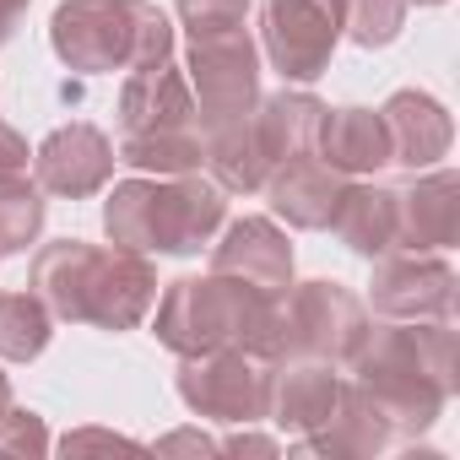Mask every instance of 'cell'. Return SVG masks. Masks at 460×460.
<instances>
[{
	"mask_svg": "<svg viewBox=\"0 0 460 460\" xmlns=\"http://www.w3.org/2000/svg\"><path fill=\"white\" fill-rule=\"evenodd\" d=\"M33 293L60 320H82V325H103V331H130L152 309L157 277L146 271V261L136 250H93V244L66 239V244H49L39 255Z\"/></svg>",
	"mask_w": 460,
	"mask_h": 460,
	"instance_id": "obj_1",
	"label": "cell"
},
{
	"mask_svg": "<svg viewBox=\"0 0 460 460\" xmlns=\"http://www.w3.org/2000/svg\"><path fill=\"white\" fill-rule=\"evenodd\" d=\"M368 401L390 417V428H428L449 395V368H455V336L444 325L428 331H385L374 347L352 358Z\"/></svg>",
	"mask_w": 460,
	"mask_h": 460,
	"instance_id": "obj_2",
	"label": "cell"
},
{
	"mask_svg": "<svg viewBox=\"0 0 460 460\" xmlns=\"http://www.w3.org/2000/svg\"><path fill=\"white\" fill-rule=\"evenodd\" d=\"M173 49V28L146 0H66L55 12V55L76 71H136Z\"/></svg>",
	"mask_w": 460,
	"mask_h": 460,
	"instance_id": "obj_3",
	"label": "cell"
},
{
	"mask_svg": "<svg viewBox=\"0 0 460 460\" xmlns=\"http://www.w3.org/2000/svg\"><path fill=\"white\" fill-rule=\"evenodd\" d=\"M109 239L119 250H163V255H195L211 227L222 222V190L206 179H173L168 184H119L109 195Z\"/></svg>",
	"mask_w": 460,
	"mask_h": 460,
	"instance_id": "obj_4",
	"label": "cell"
},
{
	"mask_svg": "<svg viewBox=\"0 0 460 460\" xmlns=\"http://www.w3.org/2000/svg\"><path fill=\"white\" fill-rule=\"evenodd\" d=\"M266 325H271V298L234 277H217V271L206 282H195V277L173 282L157 304V336H163V347H173L184 358L222 352V347L261 352Z\"/></svg>",
	"mask_w": 460,
	"mask_h": 460,
	"instance_id": "obj_5",
	"label": "cell"
},
{
	"mask_svg": "<svg viewBox=\"0 0 460 460\" xmlns=\"http://www.w3.org/2000/svg\"><path fill=\"white\" fill-rule=\"evenodd\" d=\"M368 341V320H363V304L336 288V282H309L288 298V309L277 314L271 309V325H266V341L261 352L266 358H314V363H352Z\"/></svg>",
	"mask_w": 460,
	"mask_h": 460,
	"instance_id": "obj_6",
	"label": "cell"
},
{
	"mask_svg": "<svg viewBox=\"0 0 460 460\" xmlns=\"http://www.w3.org/2000/svg\"><path fill=\"white\" fill-rule=\"evenodd\" d=\"M190 82H195V119L206 130L244 119L255 109V44L244 39V28L195 39Z\"/></svg>",
	"mask_w": 460,
	"mask_h": 460,
	"instance_id": "obj_7",
	"label": "cell"
},
{
	"mask_svg": "<svg viewBox=\"0 0 460 460\" xmlns=\"http://www.w3.org/2000/svg\"><path fill=\"white\" fill-rule=\"evenodd\" d=\"M179 395L190 411L217 417V422H255L266 417L271 401V374H261L244 347H222V352H200L179 368Z\"/></svg>",
	"mask_w": 460,
	"mask_h": 460,
	"instance_id": "obj_8",
	"label": "cell"
},
{
	"mask_svg": "<svg viewBox=\"0 0 460 460\" xmlns=\"http://www.w3.org/2000/svg\"><path fill=\"white\" fill-rule=\"evenodd\" d=\"M341 39V0H266V55L288 82H314Z\"/></svg>",
	"mask_w": 460,
	"mask_h": 460,
	"instance_id": "obj_9",
	"label": "cell"
},
{
	"mask_svg": "<svg viewBox=\"0 0 460 460\" xmlns=\"http://www.w3.org/2000/svg\"><path fill=\"white\" fill-rule=\"evenodd\" d=\"M211 271L217 277H234V282H244V288H255L266 298H277L288 288V277H293V250H288V239L277 234L271 222L250 217V222L227 227V239L211 255Z\"/></svg>",
	"mask_w": 460,
	"mask_h": 460,
	"instance_id": "obj_10",
	"label": "cell"
},
{
	"mask_svg": "<svg viewBox=\"0 0 460 460\" xmlns=\"http://www.w3.org/2000/svg\"><path fill=\"white\" fill-rule=\"evenodd\" d=\"M114 173V146L93 125H66L39 146V190L49 195H93Z\"/></svg>",
	"mask_w": 460,
	"mask_h": 460,
	"instance_id": "obj_11",
	"label": "cell"
},
{
	"mask_svg": "<svg viewBox=\"0 0 460 460\" xmlns=\"http://www.w3.org/2000/svg\"><path fill=\"white\" fill-rule=\"evenodd\" d=\"M179 125H195L190 82L168 60L136 66L125 93H119V130L125 136H146V130H179Z\"/></svg>",
	"mask_w": 460,
	"mask_h": 460,
	"instance_id": "obj_12",
	"label": "cell"
},
{
	"mask_svg": "<svg viewBox=\"0 0 460 460\" xmlns=\"http://www.w3.org/2000/svg\"><path fill=\"white\" fill-rule=\"evenodd\" d=\"M374 309L390 320H449L455 271L438 261H390L374 277Z\"/></svg>",
	"mask_w": 460,
	"mask_h": 460,
	"instance_id": "obj_13",
	"label": "cell"
},
{
	"mask_svg": "<svg viewBox=\"0 0 460 460\" xmlns=\"http://www.w3.org/2000/svg\"><path fill=\"white\" fill-rule=\"evenodd\" d=\"M266 190H271V206L293 227H331V211H336V200H341L347 184H341V173L331 163L298 152V157H288V163L271 168Z\"/></svg>",
	"mask_w": 460,
	"mask_h": 460,
	"instance_id": "obj_14",
	"label": "cell"
},
{
	"mask_svg": "<svg viewBox=\"0 0 460 460\" xmlns=\"http://www.w3.org/2000/svg\"><path fill=\"white\" fill-rule=\"evenodd\" d=\"M385 141H390V163H406V168H428L433 157L449 152V119L433 98L422 93H395L385 103Z\"/></svg>",
	"mask_w": 460,
	"mask_h": 460,
	"instance_id": "obj_15",
	"label": "cell"
},
{
	"mask_svg": "<svg viewBox=\"0 0 460 460\" xmlns=\"http://www.w3.org/2000/svg\"><path fill=\"white\" fill-rule=\"evenodd\" d=\"M314 146H320V163H331L336 173H374V168L390 163L385 119L368 114V109H336V114H320Z\"/></svg>",
	"mask_w": 460,
	"mask_h": 460,
	"instance_id": "obj_16",
	"label": "cell"
},
{
	"mask_svg": "<svg viewBox=\"0 0 460 460\" xmlns=\"http://www.w3.org/2000/svg\"><path fill=\"white\" fill-rule=\"evenodd\" d=\"M455 239V179L433 173L417 190H395V250H438Z\"/></svg>",
	"mask_w": 460,
	"mask_h": 460,
	"instance_id": "obj_17",
	"label": "cell"
},
{
	"mask_svg": "<svg viewBox=\"0 0 460 460\" xmlns=\"http://www.w3.org/2000/svg\"><path fill=\"white\" fill-rule=\"evenodd\" d=\"M336 395H341L336 374H325L320 363H298V368H288L282 379H271L266 417H277V422L293 428V433H314V428H325V417L336 411Z\"/></svg>",
	"mask_w": 460,
	"mask_h": 460,
	"instance_id": "obj_18",
	"label": "cell"
},
{
	"mask_svg": "<svg viewBox=\"0 0 460 460\" xmlns=\"http://www.w3.org/2000/svg\"><path fill=\"white\" fill-rule=\"evenodd\" d=\"M320 114H325V109H320L314 98H304V93L266 98V103H261V114H250V130H255V141H261L266 163L277 168V163H288V157L309 152V146H314V130H320Z\"/></svg>",
	"mask_w": 460,
	"mask_h": 460,
	"instance_id": "obj_19",
	"label": "cell"
},
{
	"mask_svg": "<svg viewBox=\"0 0 460 460\" xmlns=\"http://www.w3.org/2000/svg\"><path fill=\"white\" fill-rule=\"evenodd\" d=\"M331 227L347 239V250H358L368 261L395 250V190H368V184L341 190V200L331 211Z\"/></svg>",
	"mask_w": 460,
	"mask_h": 460,
	"instance_id": "obj_20",
	"label": "cell"
},
{
	"mask_svg": "<svg viewBox=\"0 0 460 460\" xmlns=\"http://www.w3.org/2000/svg\"><path fill=\"white\" fill-rule=\"evenodd\" d=\"M206 157H211L222 190H244L250 195V190H266V179H271V163H266V152H261V141L250 130V114L234 119V125H217Z\"/></svg>",
	"mask_w": 460,
	"mask_h": 460,
	"instance_id": "obj_21",
	"label": "cell"
},
{
	"mask_svg": "<svg viewBox=\"0 0 460 460\" xmlns=\"http://www.w3.org/2000/svg\"><path fill=\"white\" fill-rule=\"evenodd\" d=\"M119 157L130 168H146V173H190L206 146L195 136V125H179V130H146V136H125Z\"/></svg>",
	"mask_w": 460,
	"mask_h": 460,
	"instance_id": "obj_22",
	"label": "cell"
},
{
	"mask_svg": "<svg viewBox=\"0 0 460 460\" xmlns=\"http://www.w3.org/2000/svg\"><path fill=\"white\" fill-rule=\"evenodd\" d=\"M49 347V309L39 293H6L0 298V358L28 363Z\"/></svg>",
	"mask_w": 460,
	"mask_h": 460,
	"instance_id": "obj_23",
	"label": "cell"
},
{
	"mask_svg": "<svg viewBox=\"0 0 460 460\" xmlns=\"http://www.w3.org/2000/svg\"><path fill=\"white\" fill-rule=\"evenodd\" d=\"M44 227V195L22 173H0V255H17Z\"/></svg>",
	"mask_w": 460,
	"mask_h": 460,
	"instance_id": "obj_24",
	"label": "cell"
},
{
	"mask_svg": "<svg viewBox=\"0 0 460 460\" xmlns=\"http://www.w3.org/2000/svg\"><path fill=\"white\" fill-rule=\"evenodd\" d=\"M401 17H406V0H341V28L363 49L390 44L401 33Z\"/></svg>",
	"mask_w": 460,
	"mask_h": 460,
	"instance_id": "obj_25",
	"label": "cell"
},
{
	"mask_svg": "<svg viewBox=\"0 0 460 460\" xmlns=\"http://www.w3.org/2000/svg\"><path fill=\"white\" fill-rule=\"evenodd\" d=\"M244 12H250V0H179V17H184V28L195 39L244 28Z\"/></svg>",
	"mask_w": 460,
	"mask_h": 460,
	"instance_id": "obj_26",
	"label": "cell"
},
{
	"mask_svg": "<svg viewBox=\"0 0 460 460\" xmlns=\"http://www.w3.org/2000/svg\"><path fill=\"white\" fill-rule=\"evenodd\" d=\"M44 449H49V438L33 411H12V406L0 411V455H44Z\"/></svg>",
	"mask_w": 460,
	"mask_h": 460,
	"instance_id": "obj_27",
	"label": "cell"
},
{
	"mask_svg": "<svg viewBox=\"0 0 460 460\" xmlns=\"http://www.w3.org/2000/svg\"><path fill=\"white\" fill-rule=\"evenodd\" d=\"M22 168H28V141L12 125H0V173H22Z\"/></svg>",
	"mask_w": 460,
	"mask_h": 460,
	"instance_id": "obj_28",
	"label": "cell"
},
{
	"mask_svg": "<svg viewBox=\"0 0 460 460\" xmlns=\"http://www.w3.org/2000/svg\"><path fill=\"white\" fill-rule=\"evenodd\" d=\"M22 12H28V0H0V44H12V33H17Z\"/></svg>",
	"mask_w": 460,
	"mask_h": 460,
	"instance_id": "obj_29",
	"label": "cell"
},
{
	"mask_svg": "<svg viewBox=\"0 0 460 460\" xmlns=\"http://www.w3.org/2000/svg\"><path fill=\"white\" fill-rule=\"evenodd\" d=\"M12 406V385H6V374H0V411Z\"/></svg>",
	"mask_w": 460,
	"mask_h": 460,
	"instance_id": "obj_30",
	"label": "cell"
},
{
	"mask_svg": "<svg viewBox=\"0 0 460 460\" xmlns=\"http://www.w3.org/2000/svg\"><path fill=\"white\" fill-rule=\"evenodd\" d=\"M422 6H438V0H422Z\"/></svg>",
	"mask_w": 460,
	"mask_h": 460,
	"instance_id": "obj_31",
	"label": "cell"
}]
</instances>
